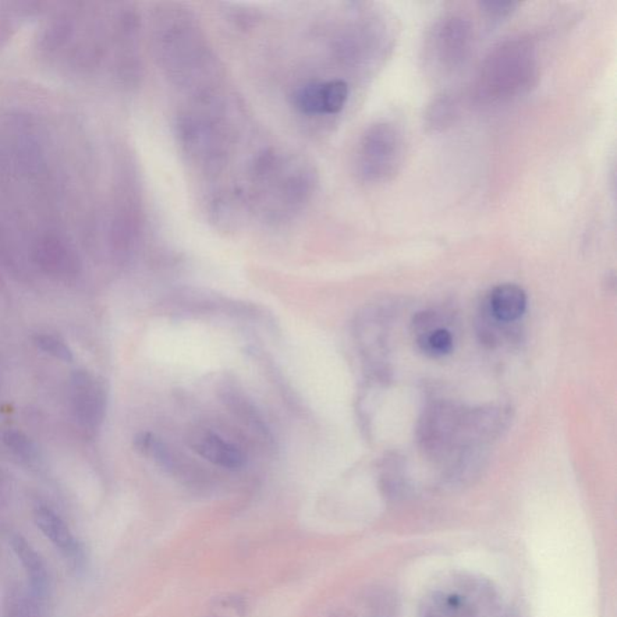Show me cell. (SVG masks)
<instances>
[{
	"instance_id": "12",
	"label": "cell",
	"mask_w": 617,
	"mask_h": 617,
	"mask_svg": "<svg viewBox=\"0 0 617 617\" xmlns=\"http://www.w3.org/2000/svg\"><path fill=\"white\" fill-rule=\"evenodd\" d=\"M294 103L301 112L307 115L324 113L322 108V84H308L294 94Z\"/></svg>"
},
{
	"instance_id": "13",
	"label": "cell",
	"mask_w": 617,
	"mask_h": 617,
	"mask_svg": "<svg viewBox=\"0 0 617 617\" xmlns=\"http://www.w3.org/2000/svg\"><path fill=\"white\" fill-rule=\"evenodd\" d=\"M4 443L17 456L22 460L34 461L38 459V450L33 442L19 431H8L3 435Z\"/></svg>"
},
{
	"instance_id": "2",
	"label": "cell",
	"mask_w": 617,
	"mask_h": 617,
	"mask_svg": "<svg viewBox=\"0 0 617 617\" xmlns=\"http://www.w3.org/2000/svg\"><path fill=\"white\" fill-rule=\"evenodd\" d=\"M403 158L402 138L392 126L380 123L367 130L358 150L357 166L368 181L389 179Z\"/></svg>"
},
{
	"instance_id": "8",
	"label": "cell",
	"mask_w": 617,
	"mask_h": 617,
	"mask_svg": "<svg viewBox=\"0 0 617 617\" xmlns=\"http://www.w3.org/2000/svg\"><path fill=\"white\" fill-rule=\"evenodd\" d=\"M438 49L441 58L448 63L459 62L467 51L469 40V28L461 20L452 19L442 27L438 37Z\"/></svg>"
},
{
	"instance_id": "14",
	"label": "cell",
	"mask_w": 617,
	"mask_h": 617,
	"mask_svg": "<svg viewBox=\"0 0 617 617\" xmlns=\"http://www.w3.org/2000/svg\"><path fill=\"white\" fill-rule=\"evenodd\" d=\"M35 345L44 353L58 358L60 361L72 362L73 353L66 343L55 335H41L35 336Z\"/></svg>"
},
{
	"instance_id": "9",
	"label": "cell",
	"mask_w": 617,
	"mask_h": 617,
	"mask_svg": "<svg viewBox=\"0 0 617 617\" xmlns=\"http://www.w3.org/2000/svg\"><path fill=\"white\" fill-rule=\"evenodd\" d=\"M12 546L17 558L20 559L24 569H26L35 590L38 592L44 591L48 586V570H46L40 556L28 544L26 539L20 537V535L13 539Z\"/></svg>"
},
{
	"instance_id": "3",
	"label": "cell",
	"mask_w": 617,
	"mask_h": 617,
	"mask_svg": "<svg viewBox=\"0 0 617 617\" xmlns=\"http://www.w3.org/2000/svg\"><path fill=\"white\" fill-rule=\"evenodd\" d=\"M528 49L517 44L503 46L489 58L482 76L488 95L502 98L526 87L533 70V58Z\"/></svg>"
},
{
	"instance_id": "11",
	"label": "cell",
	"mask_w": 617,
	"mask_h": 617,
	"mask_svg": "<svg viewBox=\"0 0 617 617\" xmlns=\"http://www.w3.org/2000/svg\"><path fill=\"white\" fill-rule=\"evenodd\" d=\"M349 98V86L345 81L333 80L322 84V108L324 113H338Z\"/></svg>"
},
{
	"instance_id": "15",
	"label": "cell",
	"mask_w": 617,
	"mask_h": 617,
	"mask_svg": "<svg viewBox=\"0 0 617 617\" xmlns=\"http://www.w3.org/2000/svg\"><path fill=\"white\" fill-rule=\"evenodd\" d=\"M486 8V12L491 16H505L508 15L513 9L515 8V3H484L482 4Z\"/></svg>"
},
{
	"instance_id": "10",
	"label": "cell",
	"mask_w": 617,
	"mask_h": 617,
	"mask_svg": "<svg viewBox=\"0 0 617 617\" xmlns=\"http://www.w3.org/2000/svg\"><path fill=\"white\" fill-rule=\"evenodd\" d=\"M421 332L417 344L422 353L432 357H443L452 353L453 349V336L449 329L434 327V325L421 321Z\"/></svg>"
},
{
	"instance_id": "1",
	"label": "cell",
	"mask_w": 617,
	"mask_h": 617,
	"mask_svg": "<svg viewBox=\"0 0 617 617\" xmlns=\"http://www.w3.org/2000/svg\"><path fill=\"white\" fill-rule=\"evenodd\" d=\"M466 407L435 403L425 411L418 425V442L431 459L450 462L460 452Z\"/></svg>"
},
{
	"instance_id": "7",
	"label": "cell",
	"mask_w": 617,
	"mask_h": 617,
	"mask_svg": "<svg viewBox=\"0 0 617 617\" xmlns=\"http://www.w3.org/2000/svg\"><path fill=\"white\" fill-rule=\"evenodd\" d=\"M35 523L42 534L60 551L65 552L67 556H72L76 552V542L72 532L65 521L51 509L40 506L35 512Z\"/></svg>"
},
{
	"instance_id": "5",
	"label": "cell",
	"mask_w": 617,
	"mask_h": 617,
	"mask_svg": "<svg viewBox=\"0 0 617 617\" xmlns=\"http://www.w3.org/2000/svg\"><path fill=\"white\" fill-rule=\"evenodd\" d=\"M189 444L194 452L215 466L228 470H237L244 466L243 452L236 445L210 431L196 432L191 435Z\"/></svg>"
},
{
	"instance_id": "6",
	"label": "cell",
	"mask_w": 617,
	"mask_h": 617,
	"mask_svg": "<svg viewBox=\"0 0 617 617\" xmlns=\"http://www.w3.org/2000/svg\"><path fill=\"white\" fill-rule=\"evenodd\" d=\"M526 308V292L514 283H505L495 287L488 294L485 311L496 321L513 325L523 317Z\"/></svg>"
},
{
	"instance_id": "4",
	"label": "cell",
	"mask_w": 617,
	"mask_h": 617,
	"mask_svg": "<svg viewBox=\"0 0 617 617\" xmlns=\"http://www.w3.org/2000/svg\"><path fill=\"white\" fill-rule=\"evenodd\" d=\"M74 404L77 417L86 427H95L103 421L105 413L104 386L86 373H77L73 380Z\"/></svg>"
}]
</instances>
